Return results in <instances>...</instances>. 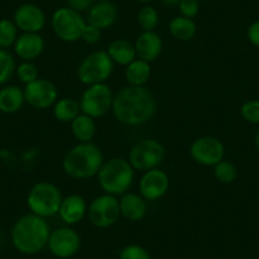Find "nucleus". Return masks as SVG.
Listing matches in <instances>:
<instances>
[{"label": "nucleus", "mask_w": 259, "mask_h": 259, "mask_svg": "<svg viewBox=\"0 0 259 259\" xmlns=\"http://www.w3.org/2000/svg\"><path fill=\"white\" fill-rule=\"evenodd\" d=\"M156 99L146 87L127 85L114 94L112 112L119 123L135 127L146 123L156 112Z\"/></svg>", "instance_id": "obj_1"}, {"label": "nucleus", "mask_w": 259, "mask_h": 259, "mask_svg": "<svg viewBox=\"0 0 259 259\" xmlns=\"http://www.w3.org/2000/svg\"><path fill=\"white\" fill-rule=\"evenodd\" d=\"M50 234L51 229L46 219L27 213L14 223L12 228V243L19 253L32 255L46 248Z\"/></svg>", "instance_id": "obj_2"}, {"label": "nucleus", "mask_w": 259, "mask_h": 259, "mask_svg": "<svg viewBox=\"0 0 259 259\" xmlns=\"http://www.w3.org/2000/svg\"><path fill=\"white\" fill-rule=\"evenodd\" d=\"M104 163L101 148L94 143H78L62 159V170L68 177L78 181L97 177Z\"/></svg>", "instance_id": "obj_3"}, {"label": "nucleus", "mask_w": 259, "mask_h": 259, "mask_svg": "<svg viewBox=\"0 0 259 259\" xmlns=\"http://www.w3.org/2000/svg\"><path fill=\"white\" fill-rule=\"evenodd\" d=\"M98 184L103 193L121 197L127 193L135 181V169L127 159L111 158L104 160L97 174Z\"/></svg>", "instance_id": "obj_4"}, {"label": "nucleus", "mask_w": 259, "mask_h": 259, "mask_svg": "<svg viewBox=\"0 0 259 259\" xmlns=\"http://www.w3.org/2000/svg\"><path fill=\"white\" fill-rule=\"evenodd\" d=\"M62 198L61 191L56 184L42 181L33 184L29 189L27 194V206L33 215L49 219L59 213Z\"/></svg>", "instance_id": "obj_5"}, {"label": "nucleus", "mask_w": 259, "mask_h": 259, "mask_svg": "<svg viewBox=\"0 0 259 259\" xmlns=\"http://www.w3.org/2000/svg\"><path fill=\"white\" fill-rule=\"evenodd\" d=\"M114 70V64L107 51H94L87 55L78 66L79 81L84 85L106 83Z\"/></svg>", "instance_id": "obj_6"}, {"label": "nucleus", "mask_w": 259, "mask_h": 259, "mask_svg": "<svg viewBox=\"0 0 259 259\" xmlns=\"http://www.w3.org/2000/svg\"><path fill=\"white\" fill-rule=\"evenodd\" d=\"M87 21L81 13L73 11L69 7L57 8L51 16V27L55 36L68 44L78 42L81 39Z\"/></svg>", "instance_id": "obj_7"}, {"label": "nucleus", "mask_w": 259, "mask_h": 259, "mask_svg": "<svg viewBox=\"0 0 259 259\" xmlns=\"http://www.w3.org/2000/svg\"><path fill=\"white\" fill-rule=\"evenodd\" d=\"M165 148L155 139H143L131 148L128 153L130 164L135 170L146 171L159 168L165 159Z\"/></svg>", "instance_id": "obj_8"}, {"label": "nucleus", "mask_w": 259, "mask_h": 259, "mask_svg": "<svg viewBox=\"0 0 259 259\" xmlns=\"http://www.w3.org/2000/svg\"><path fill=\"white\" fill-rule=\"evenodd\" d=\"M113 98V92L106 83L88 85L79 99L81 113L88 114L94 119L101 118L112 111Z\"/></svg>", "instance_id": "obj_9"}, {"label": "nucleus", "mask_w": 259, "mask_h": 259, "mask_svg": "<svg viewBox=\"0 0 259 259\" xmlns=\"http://www.w3.org/2000/svg\"><path fill=\"white\" fill-rule=\"evenodd\" d=\"M87 216L96 228H111L121 218L118 198L108 193L99 194L88 205Z\"/></svg>", "instance_id": "obj_10"}, {"label": "nucleus", "mask_w": 259, "mask_h": 259, "mask_svg": "<svg viewBox=\"0 0 259 259\" xmlns=\"http://www.w3.org/2000/svg\"><path fill=\"white\" fill-rule=\"evenodd\" d=\"M189 155L203 166H215L225 158V146L215 136H201L191 144Z\"/></svg>", "instance_id": "obj_11"}, {"label": "nucleus", "mask_w": 259, "mask_h": 259, "mask_svg": "<svg viewBox=\"0 0 259 259\" xmlns=\"http://www.w3.org/2000/svg\"><path fill=\"white\" fill-rule=\"evenodd\" d=\"M81 245L80 235L71 226H60L51 231L49 238V250L60 259H68L75 255Z\"/></svg>", "instance_id": "obj_12"}, {"label": "nucleus", "mask_w": 259, "mask_h": 259, "mask_svg": "<svg viewBox=\"0 0 259 259\" xmlns=\"http://www.w3.org/2000/svg\"><path fill=\"white\" fill-rule=\"evenodd\" d=\"M23 91L26 103L39 111L52 107L59 99V91L56 85L46 78H38L37 80L27 84Z\"/></svg>", "instance_id": "obj_13"}, {"label": "nucleus", "mask_w": 259, "mask_h": 259, "mask_svg": "<svg viewBox=\"0 0 259 259\" xmlns=\"http://www.w3.org/2000/svg\"><path fill=\"white\" fill-rule=\"evenodd\" d=\"M170 179L161 169L155 168L144 171L139 181V193L146 202H154L163 198L169 191Z\"/></svg>", "instance_id": "obj_14"}, {"label": "nucleus", "mask_w": 259, "mask_h": 259, "mask_svg": "<svg viewBox=\"0 0 259 259\" xmlns=\"http://www.w3.org/2000/svg\"><path fill=\"white\" fill-rule=\"evenodd\" d=\"M13 22L23 33H39L46 26V14L38 6L24 3L16 9Z\"/></svg>", "instance_id": "obj_15"}, {"label": "nucleus", "mask_w": 259, "mask_h": 259, "mask_svg": "<svg viewBox=\"0 0 259 259\" xmlns=\"http://www.w3.org/2000/svg\"><path fill=\"white\" fill-rule=\"evenodd\" d=\"M88 212V203L81 194L73 193L62 198L59 213L61 221L66 225L71 226L79 224Z\"/></svg>", "instance_id": "obj_16"}, {"label": "nucleus", "mask_w": 259, "mask_h": 259, "mask_svg": "<svg viewBox=\"0 0 259 259\" xmlns=\"http://www.w3.org/2000/svg\"><path fill=\"white\" fill-rule=\"evenodd\" d=\"M136 57L146 62H154L163 52V39L155 31H143L134 42Z\"/></svg>", "instance_id": "obj_17"}, {"label": "nucleus", "mask_w": 259, "mask_h": 259, "mask_svg": "<svg viewBox=\"0 0 259 259\" xmlns=\"http://www.w3.org/2000/svg\"><path fill=\"white\" fill-rule=\"evenodd\" d=\"M13 49L22 61H34L45 51V39L39 33H22Z\"/></svg>", "instance_id": "obj_18"}, {"label": "nucleus", "mask_w": 259, "mask_h": 259, "mask_svg": "<svg viewBox=\"0 0 259 259\" xmlns=\"http://www.w3.org/2000/svg\"><path fill=\"white\" fill-rule=\"evenodd\" d=\"M118 18V11L117 7L112 2H98L93 4L88 11L87 16V23L97 27L101 31L108 29L113 26Z\"/></svg>", "instance_id": "obj_19"}, {"label": "nucleus", "mask_w": 259, "mask_h": 259, "mask_svg": "<svg viewBox=\"0 0 259 259\" xmlns=\"http://www.w3.org/2000/svg\"><path fill=\"white\" fill-rule=\"evenodd\" d=\"M119 201V212L122 218L128 221H140L143 220L148 212V202L140 196V193L127 192L122 194L118 198Z\"/></svg>", "instance_id": "obj_20"}, {"label": "nucleus", "mask_w": 259, "mask_h": 259, "mask_svg": "<svg viewBox=\"0 0 259 259\" xmlns=\"http://www.w3.org/2000/svg\"><path fill=\"white\" fill-rule=\"evenodd\" d=\"M26 103L23 88L18 85H3L0 88V112L6 114L17 113Z\"/></svg>", "instance_id": "obj_21"}, {"label": "nucleus", "mask_w": 259, "mask_h": 259, "mask_svg": "<svg viewBox=\"0 0 259 259\" xmlns=\"http://www.w3.org/2000/svg\"><path fill=\"white\" fill-rule=\"evenodd\" d=\"M107 54L111 57L114 65H121L126 68L130 62H133L134 60L138 59L136 57L135 46L133 42H130L128 39L118 38L114 39L109 44L108 49H107Z\"/></svg>", "instance_id": "obj_22"}, {"label": "nucleus", "mask_w": 259, "mask_h": 259, "mask_svg": "<svg viewBox=\"0 0 259 259\" xmlns=\"http://www.w3.org/2000/svg\"><path fill=\"white\" fill-rule=\"evenodd\" d=\"M151 76L150 62L141 59H135L124 68V78L128 85L145 87Z\"/></svg>", "instance_id": "obj_23"}, {"label": "nucleus", "mask_w": 259, "mask_h": 259, "mask_svg": "<svg viewBox=\"0 0 259 259\" xmlns=\"http://www.w3.org/2000/svg\"><path fill=\"white\" fill-rule=\"evenodd\" d=\"M71 134L78 143H91L97 133V123L93 117L80 113L70 123Z\"/></svg>", "instance_id": "obj_24"}, {"label": "nucleus", "mask_w": 259, "mask_h": 259, "mask_svg": "<svg viewBox=\"0 0 259 259\" xmlns=\"http://www.w3.org/2000/svg\"><path fill=\"white\" fill-rule=\"evenodd\" d=\"M52 113L59 122L71 123L81 113L80 103L75 98H59L52 106Z\"/></svg>", "instance_id": "obj_25"}, {"label": "nucleus", "mask_w": 259, "mask_h": 259, "mask_svg": "<svg viewBox=\"0 0 259 259\" xmlns=\"http://www.w3.org/2000/svg\"><path fill=\"white\" fill-rule=\"evenodd\" d=\"M169 33L178 41H191L197 33V24L193 19L177 16L169 22Z\"/></svg>", "instance_id": "obj_26"}, {"label": "nucleus", "mask_w": 259, "mask_h": 259, "mask_svg": "<svg viewBox=\"0 0 259 259\" xmlns=\"http://www.w3.org/2000/svg\"><path fill=\"white\" fill-rule=\"evenodd\" d=\"M16 59L6 49H0V87L6 85L16 75Z\"/></svg>", "instance_id": "obj_27"}, {"label": "nucleus", "mask_w": 259, "mask_h": 259, "mask_svg": "<svg viewBox=\"0 0 259 259\" xmlns=\"http://www.w3.org/2000/svg\"><path fill=\"white\" fill-rule=\"evenodd\" d=\"M18 31L13 19H0V49L8 50L13 47L18 38Z\"/></svg>", "instance_id": "obj_28"}, {"label": "nucleus", "mask_w": 259, "mask_h": 259, "mask_svg": "<svg viewBox=\"0 0 259 259\" xmlns=\"http://www.w3.org/2000/svg\"><path fill=\"white\" fill-rule=\"evenodd\" d=\"M213 177L221 184H230L238 177V169H236L235 164L224 159L213 166Z\"/></svg>", "instance_id": "obj_29"}, {"label": "nucleus", "mask_w": 259, "mask_h": 259, "mask_svg": "<svg viewBox=\"0 0 259 259\" xmlns=\"http://www.w3.org/2000/svg\"><path fill=\"white\" fill-rule=\"evenodd\" d=\"M159 19L158 11L149 4H145L138 13V23L143 31H155Z\"/></svg>", "instance_id": "obj_30"}, {"label": "nucleus", "mask_w": 259, "mask_h": 259, "mask_svg": "<svg viewBox=\"0 0 259 259\" xmlns=\"http://www.w3.org/2000/svg\"><path fill=\"white\" fill-rule=\"evenodd\" d=\"M16 76L21 83L27 85L39 78L38 68L33 61H22L21 64L17 65Z\"/></svg>", "instance_id": "obj_31"}, {"label": "nucleus", "mask_w": 259, "mask_h": 259, "mask_svg": "<svg viewBox=\"0 0 259 259\" xmlns=\"http://www.w3.org/2000/svg\"><path fill=\"white\" fill-rule=\"evenodd\" d=\"M240 114L246 122L259 126V99H249L244 102L240 108Z\"/></svg>", "instance_id": "obj_32"}, {"label": "nucleus", "mask_w": 259, "mask_h": 259, "mask_svg": "<svg viewBox=\"0 0 259 259\" xmlns=\"http://www.w3.org/2000/svg\"><path fill=\"white\" fill-rule=\"evenodd\" d=\"M119 259H153L150 253L139 244L126 245L119 253Z\"/></svg>", "instance_id": "obj_33"}, {"label": "nucleus", "mask_w": 259, "mask_h": 259, "mask_svg": "<svg viewBox=\"0 0 259 259\" xmlns=\"http://www.w3.org/2000/svg\"><path fill=\"white\" fill-rule=\"evenodd\" d=\"M178 9L181 16L193 19L200 13L201 2L200 0H181L178 4Z\"/></svg>", "instance_id": "obj_34"}, {"label": "nucleus", "mask_w": 259, "mask_h": 259, "mask_svg": "<svg viewBox=\"0 0 259 259\" xmlns=\"http://www.w3.org/2000/svg\"><path fill=\"white\" fill-rule=\"evenodd\" d=\"M102 31L97 27L92 26V24L87 23L85 28H84L83 34H81V41L85 42L87 45H96L101 41Z\"/></svg>", "instance_id": "obj_35"}, {"label": "nucleus", "mask_w": 259, "mask_h": 259, "mask_svg": "<svg viewBox=\"0 0 259 259\" xmlns=\"http://www.w3.org/2000/svg\"><path fill=\"white\" fill-rule=\"evenodd\" d=\"M94 2L96 0H66V7L81 13V12H88L93 7Z\"/></svg>", "instance_id": "obj_36"}, {"label": "nucleus", "mask_w": 259, "mask_h": 259, "mask_svg": "<svg viewBox=\"0 0 259 259\" xmlns=\"http://www.w3.org/2000/svg\"><path fill=\"white\" fill-rule=\"evenodd\" d=\"M246 38L250 42L253 46L258 47L259 49V19L254 21L250 26L248 27L246 31Z\"/></svg>", "instance_id": "obj_37"}, {"label": "nucleus", "mask_w": 259, "mask_h": 259, "mask_svg": "<svg viewBox=\"0 0 259 259\" xmlns=\"http://www.w3.org/2000/svg\"><path fill=\"white\" fill-rule=\"evenodd\" d=\"M181 0H161V3L166 7H178Z\"/></svg>", "instance_id": "obj_38"}, {"label": "nucleus", "mask_w": 259, "mask_h": 259, "mask_svg": "<svg viewBox=\"0 0 259 259\" xmlns=\"http://www.w3.org/2000/svg\"><path fill=\"white\" fill-rule=\"evenodd\" d=\"M254 144H255V148H256V150L259 151V128L256 130L255 136H254Z\"/></svg>", "instance_id": "obj_39"}, {"label": "nucleus", "mask_w": 259, "mask_h": 259, "mask_svg": "<svg viewBox=\"0 0 259 259\" xmlns=\"http://www.w3.org/2000/svg\"><path fill=\"white\" fill-rule=\"evenodd\" d=\"M136 2H139V3H143V4H148V3H150V2H153V0H136Z\"/></svg>", "instance_id": "obj_40"}, {"label": "nucleus", "mask_w": 259, "mask_h": 259, "mask_svg": "<svg viewBox=\"0 0 259 259\" xmlns=\"http://www.w3.org/2000/svg\"><path fill=\"white\" fill-rule=\"evenodd\" d=\"M98 2H112V0H98Z\"/></svg>", "instance_id": "obj_41"}, {"label": "nucleus", "mask_w": 259, "mask_h": 259, "mask_svg": "<svg viewBox=\"0 0 259 259\" xmlns=\"http://www.w3.org/2000/svg\"><path fill=\"white\" fill-rule=\"evenodd\" d=\"M249 259H258V258H249Z\"/></svg>", "instance_id": "obj_42"}, {"label": "nucleus", "mask_w": 259, "mask_h": 259, "mask_svg": "<svg viewBox=\"0 0 259 259\" xmlns=\"http://www.w3.org/2000/svg\"><path fill=\"white\" fill-rule=\"evenodd\" d=\"M258 198H259V189H258Z\"/></svg>", "instance_id": "obj_43"}, {"label": "nucleus", "mask_w": 259, "mask_h": 259, "mask_svg": "<svg viewBox=\"0 0 259 259\" xmlns=\"http://www.w3.org/2000/svg\"><path fill=\"white\" fill-rule=\"evenodd\" d=\"M200 2H203V0H200Z\"/></svg>", "instance_id": "obj_44"}]
</instances>
